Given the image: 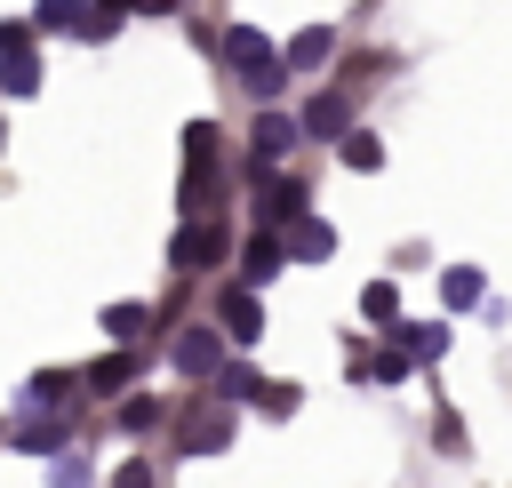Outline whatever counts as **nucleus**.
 I'll list each match as a JSON object with an SVG mask.
<instances>
[{
	"mask_svg": "<svg viewBox=\"0 0 512 488\" xmlns=\"http://www.w3.org/2000/svg\"><path fill=\"white\" fill-rule=\"evenodd\" d=\"M440 304H448V312H464V304H480V272H472V264H456V272H440Z\"/></svg>",
	"mask_w": 512,
	"mask_h": 488,
	"instance_id": "ddd939ff",
	"label": "nucleus"
},
{
	"mask_svg": "<svg viewBox=\"0 0 512 488\" xmlns=\"http://www.w3.org/2000/svg\"><path fill=\"white\" fill-rule=\"evenodd\" d=\"M168 256H176V264H216V256H224V224H216V216H200V224H184Z\"/></svg>",
	"mask_w": 512,
	"mask_h": 488,
	"instance_id": "20e7f679",
	"label": "nucleus"
},
{
	"mask_svg": "<svg viewBox=\"0 0 512 488\" xmlns=\"http://www.w3.org/2000/svg\"><path fill=\"white\" fill-rule=\"evenodd\" d=\"M328 248H336V232H328L320 216H296V224H288V256L312 264V256H328Z\"/></svg>",
	"mask_w": 512,
	"mask_h": 488,
	"instance_id": "9b49d317",
	"label": "nucleus"
},
{
	"mask_svg": "<svg viewBox=\"0 0 512 488\" xmlns=\"http://www.w3.org/2000/svg\"><path fill=\"white\" fill-rule=\"evenodd\" d=\"M408 368H416V352H408V344H384V352L368 360V376H384V384H392V376H408Z\"/></svg>",
	"mask_w": 512,
	"mask_h": 488,
	"instance_id": "aec40b11",
	"label": "nucleus"
},
{
	"mask_svg": "<svg viewBox=\"0 0 512 488\" xmlns=\"http://www.w3.org/2000/svg\"><path fill=\"white\" fill-rule=\"evenodd\" d=\"M280 264H288V248H280V240H272V232H256V240H248V248H240V272H248V280H272V272H280Z\"/></svg>",
	"mask_w": 512,
	"mask_h": 488,
	"instance_id": "f8f14e48",
	"label": "nucleus"
},
{
	"mask_svg": "<svg viewBox=\"0 0 512 488\" xmlns=\"http://www.w3.org/2000/svg\"><path fill=\"white\" fill-rule=\"evenodd\" d=\"M328 56H336V32H328V24H304V32L288 40V64H296V72H320Z\"/></svg>",
	"mask_w": 512,
	"mask_h": 488,
	"instance_id": "1a4fd4ad",
	"label": "nucleus"
},
{
	"mask_svg": "<svg viewBox=\"0 0 512 488\" xmlns=\"http://www.w3.org/2000/svg\"><path fill=\"white\" fill-rule=\"evenodd\" d=\"M80 16H88L80 0H40V8H32V24H40V32H80Z\"/></svg>",
	"mask_w": 512,
	"mask_h": 488,
	"instance_id": "dca6fc26",
	"label": "nucleus"
},
{
	"mask_svg": "<svg viewBox=\"0 0 512 488\" xmlns=\"http://www.w3.org/2000/svg\"><path fill=\"white\" fill-rule=\"evenodd\" d=\"M112 24H120V8L104 0V8H88V16H80V40H112Z\"/></svg>",
	"mask_w": 512,
	"mask_h": 488,
	"instance_id": "4be33fe9",
	"label": "nucleus"
},
{
	"mask_svg": "<svg viewBox=\"0 0 512 488\" xmlns=\"http://www.w3.org/2000/svg\"><path fill=\"white\" fill-rule=\"evenodd\" d=\"M216 152H224L216 120H192V128H184V176H216Z\"/></svg>",
	"mask_w": 512,
	"mask_h": 488,
	"instance_id": "6e6552de",
	"label": "nucleus"
},
{
	"mask_svg": "<svg viewBox=\"0 0 512 488\" xmlns=\"http://www.w3.org/2000/svg\"><path fill=\"white\" fill-rule=\"evenodd\" d=\"M400 336H408V352H416V360L448 352V328H440V320H424V328H400Z\"/></svg>",
	"mask_w": 512,
	"mask_h": 488,
	"instance_id": "6ab92c4d",
	"label": "nucleus"
},
{
	"mask_svg": "<svg viewBox=\"0 0 512 488\" xmlns=\"http://www.w3.org/2000/svg\"><path fill=\"white\" fill-rule=\"evenodd\" d=\"M16 440H24V448H56L64 432H56V416H24V432H16Z\"/></svg>",
	"mask_w": 512,
	"mask_h": 488,
	"instance_id": "5701e85b",
	"label": "nucleus"
},
{
	"mask_svg": "<svg viewBox=\"0 0 512 488\" xmlns=\"http://www.w3.org/2000/svg\"><path fill=\"white\" fill-rule=\"evenodd\" d=\"M344 168H384V144L368 128H344Z\"/></svg>",
	"mask_w": 512,
	"mask_h": 488,
	"instance_id": "f3484780",
	"label": "nucleus"
},
{
	"mask_svg": "<svg viewBox=\"0 0 512 488\" xmlns=\"http://www.w3.org/2000/svg\"><path fill=\"white\" fill-rule=\"evenodd\" d=\"M232 440V408H208L200 424H184V448H224Z\"/></svg>",
	"mask_w": 512,
	"mask_h": 488,
	"instance_id": "4468645a",
	"label": "nucleus"
},
{
	"mask_svg": "<svg viewBox=\"0 0 512 488\" xmlns=\"http://www.w3.org/2000/svg\"><path fill=\"white\" fill-rule=\"evenodd\" d=\"M176 368H184V376H224V344H216L208 328H184V336H176Z\"/></svg>",
	"mask_w": 512,
	"mask_h": 488,
	"instance_id": "39448f33",
	"label": "nucleus"
},
{
	"mask_svg": "<svg viewBox=\"0 0 512 488\" xmlns=\"http://www.w3.org/2000/svg\"><path fill=\"white\" fill-rule=\"evenodd\" d=\"M144 8H168V0H144Z\"/></svg>",
	"mask_w": 512,
	"mask_h": 488,
	"instance_id": "393cba45",
	"label": "nucleus"
},
{
	"mask_svg": "<svg viewBox=\"0 0 512 488\" xmlns=\"http://www.w3.org/2000/svg\"><path fill=\"white\" fill-rule=\"evenodd\" d=\"M296 128H304V120H280V112H264V120H256V168H272V160L296 144Z\"/></svg>",
	"mask_w": 512,
	"mask_h": 488,
	"instance_id": "9d476101",
	"label": "nucleus"
},
{
	"mask_svg": "<svg viewBox=\"0 0 512 488\" xmlns=\"http://www.w3.org/2000/svg\"><path fill=\"white\" fill-rule=\"evenodd\" d=\"M88 384H96V392H120V384H128V360H120V352H104V360L88 368Z\"/></svg>",
	"mask_w": 512,
	"mask_h": 488,
	"instance_id": "412c9836",
	"label": "nucleus"
},
{
	"mask_svg": "<svg viewBox=\"0 0 512 488\" xmlns=\"http://www.w3.org/2000/svg\"><path fill=\"white\" fill-rule=\"evenodd\" d=\"M360 312L392 328V320H400V288H392V280H368V288H360Z\"/></svg>",
	"mask_w": 512,
	"mask_h": 488,
	"instance_id": "2eb2a0df",
	"label": "nucleus"
},
{
	"mask_svg": "<svg viewBox=\"0 0 512 488\" xmlns=\"http://www.w3.org/2000/svg\"><path fill=\"white\" fill-rule=\"evenodd\" d=\"M216 312H224V336H232V344H256V336H264V304H256L248 288H232Z\"/></svg>",
	"mask_w": 512,
	"mask_h": 488,
	"instance_id": "423d86ee",
	"label": "nucleus"
},
{
	"mask_svg": "<svg viewBox=\"0 0 512 488\" xmlns=\"http://www.w3.org/2000/svg\"><path fill=\"white\" fill-rule=\"evenodd\" d=\"M296 208H304V184H296V176L256 184V224H296Z\"/></svg>",
	"mask_w": 512,
	"mask_h": 488,
	"instance_id": "7ed1b4c3",
	"label": "nucleus"
},
{
	"mask_svg": "<svg viewBox=\"0 0 512 488\" xmlns=\"http://www.w3.org/2000/svg\"><path fill=\"white\" fill-rule=\"evenodd\" d=\"M120 424H128V432H152V424H160V400H128Z\"/></svg>",
	"mask_w": 512,
	"mask_h": 488,
	"instance_id": "b1692460",
	"label": "nucleus"
},
{
	"mask_svg": "<svg viewBox=\"0 0 512 488\" xmlns=\"http://www.w3.org/2000/svg\"><path fill=\"white\" fill-rule=\"evenodd\" d=\"M224 64L248 80V96H280V88H288V72H296L288 56H272V40H264L256 24H232V32H224Z\"/></svg>",
	"mask_w": 512,
	"mask_h": 488,
	"instance_id": "f257e3e1",
	"label": "nucleus"
},
{
	"mask_svg": "<svg viewBox=\"0 0 512 488\" xmlns=\"http://www.w3.org/2000/svg\"><path fill=\"white\" fill-rule=\"evenodd\" d=\"M136 328H144V304H104V336H120V344H128Z\"/></svg>",
	"mask_w": 512,
	"mask_h": 488,
	"instance_id": "a211bd4d",
	"label": "nucleus"
},
{
	"mask_svg": "<svg viewBox=\"0 0 512 488\" xmlns=\"http://www.w3.org/2000/svg\"><path fill=\"white\" fill-rule=\"evenodd\" d=\"M0 88H8V96H32V88H40V56H32V40H0Z\"/></svg>",
	"mask_w": 512,
	"mask_h": 488,
	"instance_id": "f03ea898",
	"label": "nucleus"
},
{
	"mask_svg": "<svg viewBox=\"0 0 512 488\" xmlns=\"http://www.w3.org/2000/svg\"><path fill=\"white\" fill-rule=\"evenodd\" d=\"M304 128H312V136H344V128H352V96H344V88L312 96V104H304Z\"/></svg>",
	"mask_w": 512,
	"mask_h": 488,
	"instance_id": "0eeeda50",
	"label": "nucleus"
}]
</instances>
